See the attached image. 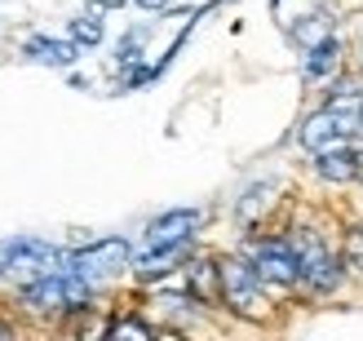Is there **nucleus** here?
Listing matches in <instances>:
<instances>
[{
    "mask_svg": "<svg viewBox=\"0 0 363 341\" xmlns=\"http://www.w3.org/2000/svg\"><path fill=\"white\" fill-rule=\"evenodd\" d=\"M67 271V253H58L53 244L45 240H31V235H13V240H0V275L9 279H49Z\"/></svg>",
    "mask_w": 363,
    "mask_h": 341,
    "instance_id": "nucleus-1",
    "label": "nucleus"
},
{
    "mask_svg": "<svg viewBox=\"0 0 363 341\" xmlns=\"http://www.w3.org/2000/svg\"><path fill=\"white\" fill-rule=\"evenodd\" d=\"M217 275H222V297L235 315H244V319H266L270 315V301L262 293V275L252 271V262L226 257V262H217Z\"/></svg>",
    "mask_w": 363,
    "mask_h": 341,
    "instance_id": "nucleus-2",
    "label": "nucleus"
},
{
    "mask_svg": "<svg viewBox=\"0 0 363 341\" xmlns=\"http://www.w3.org/2000/svg\"><path fill=\"white\" fill-rule=\"evenodd\" d=\"M89 297H94V284L80 279V275H71V271H58V275L35 279V284H27V289H23V301H27L31 311H40V315H53V311H84Z\"/></svg>",
    "mask_w": 363,
    "mask_h": 341,
    "instance_id": "nucleus-3",
    "label": "nucleus"
},
{
    "mask_svg": "<svg viewBox=\"0 0 363 341\" xmlns=\"http://www.w3.org/2000/svg\"><path fill=\"white\" fill-rule=\"evenodd\" d=\"M129 244L124 240H94L89 248H76V253H67V271L71 275H80V279H89V284H98V279H111V275H120L124 266H129Z\"/></svg>",
    "mask_w": 363,
    "mask_h": 341,
    "instance_id": "nucleus-4",
    "label": "nucleus"
},
{
    "mask_svg": "<svg viewBox=\"0 0 363 341\" xmlns=\"http://www.w3.org/2000/svg\"><path fill=\"white\" fill-rule=\"evenodd\" d=\"M204 213L199 208H169L147 226L142 235V253H169V248H191V235L199 230Z\"/></svg>",
    "mask_w": 363,
    "mask_h": 341,
    "instance_id": "nucleus-5",
    "label": "nucleus"
},
{
    "mask_svg": "<svg viewBox=\"0 0 363 341\" xmlns=\"http://www.w3.org/2000/svg\"><path fill=\"white\" fill-rule=\"evenodd\" d=\"M293 253H297V279H306L315 293H333L337 284H341V271H337V257L323 248L311 230H297V240H293Z\"/></svg>",
    "mask_w": 363,
    "mask_h": 341,
    "instance_id": "nucleus-6",
    "label": "nucleus"
},
{
    "mask_svg": "<svg viewBox=\"0 0 363 341\" xmlns=\"http://www.w3.org/2000/svg\"><path fill=\"white\" fill-rule=\"evenodd\" d=\"M252 257V271L262 279H275V284H293L301 271H297V253H293V240H257L248 248Z\"/></svg>",
    "mask_w": 363,
    "mask_h": 341,
    "instance_id": "nucleus-7",
    "label": "nucleus"
},
{
    "mask_svg": "<svg viewBox=\"0 0 363 341\" xmlns=\"http://www.w3.org/2000/svg\"><path fill=\"white\" fill-rule=\"evenodd\" d=\"M319 177H328V182H354V177H363V147L337 142V147L319 151Z\"/></svg>",
    "mask_w": 363,
    "mask_h": 341,
    "instance_id": "nucleus-8",
    "label": "nucleus"
},
{
    "mask_svg": "<svg viewBox=\"0 0 363 341\" xmlns=\"http://www.w3.org/2000/svg\"><path fill=\"white\" fill-rule=\"evenodd\" d=\"M23 53L35 58V62H45V67H71V62H76V45L49 40V35H31V40L23 45Z\"/></svg>",
    "mask_w": 363,
    "mask_h": 341,
    "instance_id": "nucleus-9",
    "label": "nucleus"
},
{
    "mask_svg": "<svg viewBox=\"0 0 363 341\" xmlns=\"http://www.w3.org/2000/svg\"><path fill=\"white\" fill-rule=\"evenodd\" d=\"M337 35H333V40H323V45H315L311 49V58H306V76H323V71H333L337 67Z\"/></svg>",
    "mask_w": 363,
    "mask_h": 341,
    "instance_id": "nucleus-10",
    "label": "nucleus"
},
{
    "mask_svg": "<svg viewBox=\"0 0 363 341\" xmlns=\"http://www.w3.org/2000/svg\"><path fill=\"white\" fill-rule=\"evenodd\" d=\"M71 40H76V45H98V40H102V18H98V13L71 18Z\"/></svg>",
    "mask_w": 363,
    "mask_h": 341,
    "instance_id": "nucleus-11",
    "label": "nucleus"
},
{
    "mask_svg": "<svg viewBox=\"0 0 363 341\" xmlns=\"http://www.w3.org/2000/svg\"><path fill=\"white\" fill-rule=\"evenodd\" d=\"M106 341H151V328L142 324V319H116Z\"/></svg>",
    "mask_w": 363,
    "mask_h": 341,
    "instance_id": "nucleus-12",
    "label": "nucleus"
},
{
    "mask_svg": "<svg viewBox=\"0 0 363 341\" xmlns=\"http://www.w3.org/2000/svg\"><path fill=\"white\" fill-rule=\"evenodd\" d=\"M341 257H346L350 271H359V275H363V226H354L350 235H346V244H341Z\"/></svg>",
    "mask_w": 363,
    "mask_h": 341,
    "instance_id": "nucleus-13",
    "label": "nucleus"
},
{
    "mask_svg": "<svg viewBox=\"0 0 363 341\" xmlns=\"http://www.w3.org/2000/svg\"><path fill=\"white\" fill-rule=\"evenodd\" d=\"M266 195H270V186H252V191L244 195V204H240V218H244V222H252V218H257V208L270 204Z\"/></svg>",
    "mask_w": 363,
    "mask_h": 341,
    "instance_id": "nucleus-14",
    "label": "nucleus"
},
{
    "mask_svg": "<svg viewBox=\"0 0 363 341\" xmlns=\"http://www.w3.org/2000/svg\"><path fill=\"white\" fill-rule=\"evenodd\" d=\"M138 49H142V35H138V31H133V35H124V45L116 49V58H120V67H133V62L142 58Z\"/></svg>",
    "mask_w": 363,
    "mask_h": 341,
    "instance_id": "nucleus-15",
    "label": "nucleus"
},
{
    "mask_svg": "<svg viewBox=\"0 0 363 341\" xmlns=\"http://www.w3.org/2000/svg\"><path fill=\"white\" fill-rule=\"evenodd\" d=\"M138 5H142V9H151V13H160V9H169L173 0H138Z\"/></svg>",
    "mask_w": 363,
    "mask_h": 341,
    "instance_id": "nucleus-16",
    "label": "nucleus"
},
{
    "mask_svg": "<svg viewBox=\"0 0 363 341\" xmlns=\"http://www.w3.org/2000/svg\"><path fill=\"white\" fill-rule=\"evenodd\" d=\"M102 9H120V5H129V0H98Z\"/></svg>",
    "mask_w": 363,
    "mask_h": 341,
    "instance_id": "nucleus-17",
    "label": "nucleus"
},
{
    "mask_svg": "<svg viewBox=\"0 0 363 341\" xmlns=\"http://www.w3.org/2000/svg\"><path fill=\"white\" fill-rule=\"evenodd\" d=\"M0 341H13V328L9 324H0Z\"/></svg>",
    "mask_w": 363,
    "mask_h": 341,
    "instance_id": "nucleus-18",
    "label": "nucleus"
}]
</instances>
